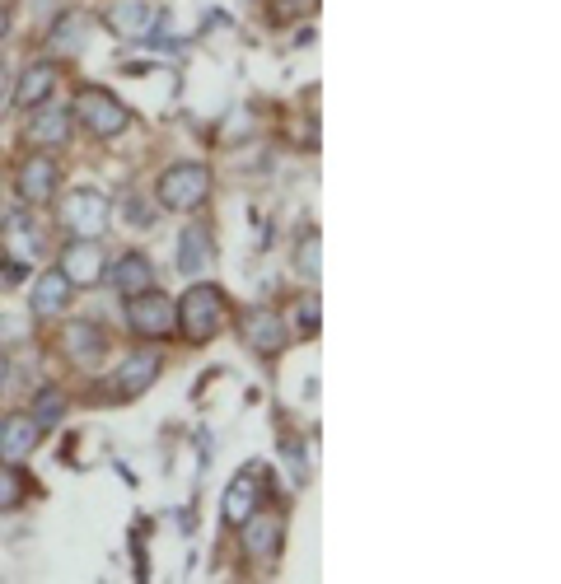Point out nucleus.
Returning <instances> with one entry per match:
<instances>
[{
  "mask_svg": "<svg viewBox=\"0 0 561 584\" xmlns=\"http://www.w3.org/2000/svg\"><path fill=\"white\" fill-rule=\"evenodd\" d=\"M230 323V295L216 281H197L187 285L183 300H173V328L183 332L187 346H206L216 342Z\"/></svg>",
  "mask_w": 561,
  "mask_h": 584,
  "instance_id": "nucleus-1",
  "label": "nucleus"
},
{
  "mask_svg": "<svg viewBox=\"0 0 561 584\" xmlns=\"http://www.w3.org/2000/svg\"><path fill=\"white\" fill-rule=\"evenodd\" d=\"M211 187H216V178H211V169H206L202 159H183V164H169V169L159 173L155 201L164 206V211L192 215V211H202L206 206Z\"/></svg>",
  "mask_w": 561,
  "mask_h": 584,
  "instance_id": "nucleus-2",
  "label": "nucleus"
},
{
  "mask_svg": "<svg viewBox=\"0 0 561 584\" xmlns=\"http://www.w3.org/2000/svg\"><path fill=\"white\" fill-rule=\"evenodd\" d=\"M71 122H80L94 141H113V136H122V131L131 127V113H127V103L117 99L113 89L89 85V89H80V94H75Z\"/></svg>",
  "mask_w": 561,
  "mask_h": 584,
  "instance_id": "nucleus-3",
  "label": "nucleus"
},
{
  "mask_svg": "<svg viewBox=\"0 0 561 584\" xmlns=\"http://www.w3.org/2000/svg\"><path fill=\"white\" fill-rule=\"evenodd\" d=\"M57 220L71 239H103V229L113 220V201L103 197L99 187H75L57 206Z\"/></svg>",
  "mask_w": 561,
  "mask_h": 584,
  "instance_id": "nucleus-4",
  "label": "nucleus"
},
{
  "mask_svg": "<svg viewBox=\"0 0 561 584\" xmlns=\"http://www.w3.org/2000/svg\"><path fill=\"white\" fill-rule=\"evenodd\" d=\"M239 337H244V346H253L262 360H276L290 346L286 314H276V309H267V304H253V309L239 314Z\"/></svg>",
  "mask_w": 561,
  "mask_h": 584,
  "instance_id": "nucleus-5",
  "label": "nucleus"
},
{
  "mask_svg": "<svg viewBox=\"0 0 561 584\" xmlns=\"http://www.w3.org/2000/svg\"><path fill=\"white\" fill-rule=\"evenodd\" d=\"M57 183H61V164L52 159V150H33L15 173V187H19V201L38 211V206H52L57 201Z\"/></svg>",
  "mask_w": 561,
  "mask_h": 584,
  "instance_id": "nucleus-6",
  "label": "nucleus"
},
{
  "mask_svg": "<svg viewBox=\"0 0 561 584\" xmlns=\"http://www.w3.org/2000/svg\"><path fill=\"white\" fill-rule=\"evenodd\" d=\"M57 271L75 290H89V285L103 281V271H108V257H103V243L99 239H66L57 253Z\"/></svg>",
  "mask_w": 561,
  "mask_h": 584,
  "instance_id": "nucleus-7",
  "label": "nucleus"
},
{
  "mask_svg": "<svg viewBox=\"0 0 561 584\" xmlns=\"http://www.w3.org/2000/svg\"><path fill=\"white\" fill-rule=\"evenodd\" d=\"M127 328L131 337L141 342H159L173 332V300L164 290H145V295H131L127 300Z\"/></svg>",
  "mask_w": 561,
  "mask_h": 584,
  "instance_id": "nucleus-8",
  "label": "nucleus"
},
{
  "mask_svg": "<svg viewBox=\"0 0 561 584\" xmlns=\"http://www.w3.org/2000/svg\"><path fill=\"white\" fill-rule=\"evenodd\" d=\"M244 533H239V547H244V556L253 561V566H276L281 561V542H286V533H281V519L276 514H248Z\"/></svg>",
  "mask_w": 561,
  "mask_h": 584,
  "instance_id": "nucleus-9",
  "label": "nucleus"
},
{
  "mask_svg": "<svg viewBox=\"0 0 561 584\" xmlns=\"http://www.w3.org/2000/svg\"><path fill=\"white\" fill-rule=\"evenodd\" d=\"M29 122H24V145H33V150H66L71 145V113L66 108H47V103H38V108H29Z\"/></svg>",
  "mask_w": 561,
  "mask_h": 584,
  "instance_id": "nucleus-10",
  "label": "nucleus"
},
{
  "mask_svg": "<svg viewBox=\"0 0 561 584\" xmlns=\"http://www.w3.org/2000/svg\"><path fill=\"white\" fill-rule=\"evenodd\" d=\"M57 85H61L57 61H33V66L19 71L15 85H10V103H15V108H38V103H47L57 94Z\"/></svg>",
  "mask_w": 561,
  "mask_h": 584,
  "instance_id": "nucleus-11",
  "label": "nucleus"
},
{
  "mask_svg": "<svg viewBox=\"0 0 561 584\" xmlns=\"http://www.w3.org/2000/svg\"><path fill=\"white\" fill-rule=\"evenodd\" d=\"M57 346H61V356L71 360V365H80V370H94V365L108 356V337H103V328H94V323H66Z\"/></svg>",
  "mask_w": 561,
  "mask_h": 584,
  "instance_id": "nucleus-12",
  "label": "nucleus"
},
{
  "mask_svg": "<svg viewBox=\"0 0 561 584\" xmlns=\"http://www.w3.org/2000/svg\"><path fill=\"white\" fill-rule=\"evenodd\" d=\"M159 370H164V356L159 351H150V346H136L122 365H117L113 384H117V398H141L145 388L159 379Z\"/></svg>",
  "mask_w": 561,
  "mask_h": 584,
  "instance_id": "nucleus-13",
  "label": "nucleus"
},
{
  "mask_svg": "<svg viewBox=\"0 0 561 584\" xmlns=\"http://www.w3.org/2000/svg\"><path fill=\"white\" fill-rule=\"evenodd\" d=\"M43 435H47V430L38 426L29 412H24V416H5V426H0V458H5V463H15V468H24V463L38 454Z\"/></svg>",
  "mask_w": 561,
  "mask_h": 584,
  "instance_id": "nucleus-14",
  "label": "nucleus"
},
{
  "mask_svg": "<svg viewBox=\"0 0 561 584\" xmlns=\"http://www.w3.org/2000/svg\"><path fill=\"white\" fill-rule=\"evenodd\" d=\"M71 295H75V285L66 281L57 267L38 271V281H33V295H29V314L33 318H57V314H66Z\"/></svg>",
  "mask_w": 561,
  "mask_h": 584,
  "instance_id": "nucleus-15",
  "label": "nucleus"
},
{
  "mask_svg": "<svg viewBox=\"0 0 561 584\" xmlns=\"http://www.w3.org/2000/svg\"><path fill=\"white\" fill-rule=\"evenodd\" d=\"M103 276L113 281V290L122 295V300H131V295H145V290H155V267H150V257H145V253H122L113 267L103 271Z\"/></svg>",
  "mask_w": 561,
  "mask_h": 584,
  "instance_id": "nucleus-16",
  "label": "nucleus"
},
{
  "mask_svg": "<svg viewBox=\"0 0 561 584\" xmlns=\"http://www.w3.org/2000/svg\"><path fill=\"white\" fill-rule=\"evenodd\" d=\"M262 505V486H258V472H239L230 486H225V500H220V519L230 528H239L248 514Z\"/></svg>",
  "mask_w": 561,
  "mask_h": 584,
  "instance_id": "nucleus-17",
  "label": "nucleus"
},
{
  "mask_svg": "<svg viewBox=\"0 0 561 584\" xmlns=\"http://www.w3.org/2000/svg\"><path fill=\"white\" fill-rule=\"evenodd\" d=\"M155 24H159V10L145 5V0H127V5H113V10H108V29H113L117 38H145Z\"/></svg>",
  "mask_w": 561,
  "mask_h": 584,
  "instance_id": "nucleus-18",
  "label": "nucleus"
},
{
  "mask_svg": "<svg viewBox=\"0 0 561 584\" xmlns=\"http://www.w3.org/2000/svg\"><path fill=\"white\" fill-rule=\"evenodd\" d=\"M206 267H211V239H206L202 225H187L178 234V271L183 276H202Z\"/></svg>",
  "mask_w": 561,
  "mask_h": 584,
  "instance_id": "nucleus-19",
  "label": "nucleus"
},
{
  "mask_svg": "<svg viewBox=\"0 0 561 584\" xmlns=\"http://www.w3.org/2000/svg\"><path fill=\"white\" fill-rule=\"evenodd\" d=\"M29 416H33V421H38L43 430H52L61 416H66V393H61V388H52V384L38 388V398H33V412H29Z\"/></svg>",
  "mask_w": 561,
  "mask_h": 584,
  "instance_id": "nucleus-20",
  "label": "nucleus"
},
{
  "mask_svg": "<svg viewBox=\"0 0 561 584\" xmlns=\"http://www.w3.org/2000/svg\"><path fill=\"white\" fill-rule=\"evenodd\" d=\"M85 15H61V24L52 29V38H47V47L52 52H66V57H75L80 52V38H85Z\"/></svg>",
  "mask_w": 561,
  "mask_h": 584,
  "instance_id": "nucleus-21",
  "label": "nucleus"
},
{
  "mask_svg": "<svg viewBox=\"0 0 561 584\" xmlns=\"http://www.w3.org/2000/svg\"><path fill=\"white\" fill-rule=\"evenodd\" d=\"M318 262H323V257H318V234L314 229H304L300 243H295V276L314 285L318 281Z\"/></svg>",
  "mask_w": 561,
  "mask_h": 584,
  "instance_id": "nucleus-22",
  "label": "nucleus"
},
{
  "mask_svg": "<svg viewBox=\"0 0 561 584\" xmlns=\"http://www.w3.org/2000/svg\"><path fill=\"white\" fill-rule=\"evenodd\" d=\"M19 500H24V472H19L15 463H5V458H0V514L15 510Z\"/></svg>",
  "mask_w": 561,
  "mask_h": 584,
  "instance_id": "nucleus-23",
  "label": "nucleus"
},
{
  "mask_svg": "<svg viewBox=\"0 0 561 584\" xmlns=\"http://www.w3.org/2000/svg\"><path fill=\"white\" fill-rule=\"evenodd\" d=\"M295 332H300V337H314L318 332V300L314 295H300V300H295Z\"/></svg>",
  "mask_w": 561,
  "mask_h": 584,
  "instance_id": "nucleus-24",
  "label": "nucleus"
},
{
  "mask_svg": "<svg viewBox=\"0 0 561 584\" xmlns=\"http://www.w3.org/2000/svg\"><path fill=\"white\" fill-rule=\"evenodd\" d=\"M5 337L19 346L24 337H29V323H24V318H15V314H0V346H5Z\"/></svg>",
  "mask_w": 561,
  "mask_h": 584,
  "instance_id": "nucleus-25",
  "label": "nucleus"
},
{
  "mask_svg": "<svg viewBox=\"0 0 561 584\" xmlns=\"http://www.w3.org/2000/svg\"><path fill=\"white\" fill-rule=\"evenodd\" d=\"M122 220H127V225H150V220H155V211H150V206H141V201H136V197H127V201H122Z\"/></svg>",
  "mask_w": 561,
  "mask_h": 584,
  "instance_id": "nucleus-26",
  "label": "nucleus"
},
{
  "mask_svg": "<svg viewBox=\"0 0 561 584\" xmlns=\"http://www.w3.org/2000/svg\"><path fill=\"white\" fill-rule=\"evenodd\" d=\"M286 463H290V472H295V482H304V477H309V468H304L300 440H286Z\"/></svg>",
  "mask_w": 561,
  "mask_h": 584,
  "instance_id": "nucleus-27",
  "label": "nucleus"
},
{
  "mask_svg": "<svg viewBox=\"0 0 561 584\" xmlns=\"http://www.w3.org/2000/svg\"><path fill=\"white\" fill-rule=\"evenodd\" d=\"M276 5V19H290V15H309L314 0H272Z\"/></svg>",
  "mask_w": 561,
  "mask_h": 584,
  "instance_id": "nucleus-28",
  "label": "nucleus"
},
{
  "mask_svg": "<svg viewBox=\"0 0 561 584\" xmlns=\"http://www.w3.org/2000/svg\"><path fill=\"white\" fill-rule=\"evenodd\" d=\"M5 108H10V71L0 66V113H5Z\"/></svg>",
  "mask_w": 561,
  "mask_h": 584,
  "instance_id": "nucleus-29",
  "label": "nucleus"
},
{
  "mask_svg": "<svg viewBox=\"0 0 561 584\" xmlns=\"http://www.w3.org/2000/svg\"><path fill=\"white\" fill-rule=\"evenodd\" d=\"M5 374H10V365H5V351H0V388H5Z\"/></svg>",
  "mask_w": 561,
  "mask_h": 584,
  "instance_id": "nucleus-30",
  "label": "nucleus"
},
{
  "mask_svg": "<svg viewBox=\"0 0 561 584\" xmlns=\"http://www.w3.org/2000/svg\"><path fill=\"white\" fill-rule=\"evenodd\" d=\"M5 29H10V15H5V10H0V38H5Z\"/></svg>",
  "mask_w": 561,
  "mask_h": 584,
  "instance_id": "nucleus-31",
  "label": "nucleus"
},
{
  "mask_svg": "<svg viewBox=\"0 0 561 584\" xmlns=\"http://www.w3.org/2000/svg\"><path fill=\"white\" fill-rule=\"evenodd\" d=\"M0 426H5V416H0Z\"/></svg>",
  "mask_w": 561,
  "mask_h": 584,
  "instance_id": "nucleus-32",
  "label": "nucleus"
}]
</instances>
